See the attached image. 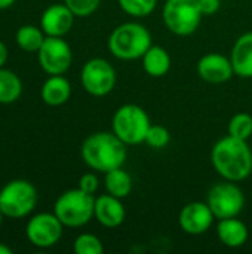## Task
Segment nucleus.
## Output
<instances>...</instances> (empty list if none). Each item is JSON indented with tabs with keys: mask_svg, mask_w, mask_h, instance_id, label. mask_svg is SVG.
<instances>
[{
	"mask_svg": "<svg viewBox=\"0 0 252 254\" xmlns=\"http://www.w3.org/2000/svg\"><path fill=\"white\" fill-rule=\"evenodd\" d=\"M7 55H9L7 48H6V45L0 40V68L6 64V61H7Z\"/></svg>",
	"mask_w": 252,
	"mask_h": 254,
	"instance_id": "nucleus-30",
	"label": "nucleus"
},
{
	"mask_svg": "<svg viewBox=\"0 0 252 254\" xmlns=\"http://www.w3.org/2000/svg\"><path fill=\"white\" fill-rule=\"evenodd\" d=\"M143 68L151 77H162L171 68V55L162 46H150L143 55Z\"/></svg>",
	"mask_w": 252,
	"mask_h": 254,
	"instance_id": "nucleus-19",
	"label": "nucleus"
},
{
	"mask_svg": "<svg viewBox=\"0 0 252 254\" xmlns=\"http://www.w3.org/2000/svg\"><path fill=\"white\" fill-rule=\"evenodd\" d=\"M105 190L116 198H126L132 192V177L122 167L105 173L104 177Z\"/></svg>",
	"mask_w": 252,
	"mask_h": 254,
	"instance_id": "nucleus-20",
	"label": "nucleus"
},
{
	"mask_svg": "<svg viewBox=\"0 0 252 254\" xmlns=\"http://www.w3.org/2000/svg\"><path fill=\"white\" fill-rule=\"evenodd\" d=\"M211 162L224 180L238 183L252 173V150L245 140L226 135L214 144Z\"/></svg>",
	"mask_w": 252,
	"mask_h": 254,
	"instance_id": "nucleus-1",
	"label": "nucleus"
},
{
	"mask_svg": "<svg viewBox=\"0 0 252 254\" xmlns=\"http://www.w3.org/2000/svg\"><path fill=\"white\" fill-rule=\"evenodd\" d=\"M122 10L135 18L149 16L157 4V0H117Z\"/></svg>",
	"mask_w": 252,
	"mask_h": 254,
	"instance_id": "nucleus-24",
	"label": "nucleus"
},
{
	"mask_svg": "<svg viewBox=\"0 0 252 254\" xmlns=\"http://www.w3.org/2000/svg\"><path fill=\"white\" fill-rule=\"evenodd\" d=\"M171 141V134L163 125H150L144 143L151 149H163Z\"/></svg>",
	"mask_w": 252,
	"mask_h": 254,
	"instance_id": "nucleus-26",
	"label": "nucleus"
},
{
	"mask_svg": "<svg viewBox=\"0 0 252 254\" xmlns=\"http://www.w3.org/2000/svg\"><path fill=\"white\" fill-rule=\"evenodd\" d=\"M94 217L104 228H117L125 222L126 210L120 198H116L110 193L95 198V211Z\"/></svg>",
	"mask_w": 252,
	"mask_h": 254,
	"instance_id": "nucleus-15",
	"label": "nucleus"
},
{
	"mask_svg": "<svg viewBox=\"0 0 252 254\" xmlns=\"http://www.w3.org/2000/svg\"><path fill=\"white\" fill-rule=\"evenodd\" d=\"M95 211L94 195L77 189H70L58 196L53 205L55 216L67 228H80L91 222Z\"/></svg>",
	"mask_w": 252,
	"mask_h": 254,
	"instance_id": "nucleus-4",
	"label": "nucleus"
},
{
	"mask_svg": "<svg viewBox=\"0 0 252 254\" xmlns=\"http://www.w3.org/2000/svg\"><path fill=\"white\" fill-rule=\"evenodd\" d=\"M151 46V34L140 22H123L117 25L108 37V49L113 57L132 61L143 58Z\"/></svg>",
	"mask_w": 252,
	"mask_h": 254,
	"instance_id": "nucleus-3",
	"label": "nucleus"
},
{
	"mask_svg": "<svg viewBox=\"0 0 252 254\" xmlns=\"http://www.w3.org/2000/svg\"><path fill=\"white\" fill-rule=\"evenodd\" d=\"M74 13L68 9L65 3L50 4L45 9L40 18V28L46 36L64 37L74 24Z\"/></svg>",
	"mask_w": 252,
	"mask_h": 254,
	"instance_id": "nucleus-14",
	"label": "nucleus"
},
{
	"mask_svg": "<svg viewBox=\"0 0 252 254\" xmlns=\"http://www.w3.org/2000/svg\"><path fill=\"white\" fill-rule=\"evenodd\" d=\"M64 3L76 16L83 18L92 15L98 9L101 0H64Z\"/></svg>",
	"mask_w": 252,
	"mask_h": 254,
	"instance_id": "nucleus-27",
	"label": "nucleus"
},
{
	"mask_svg": "<svg viewBox=\"0 0 252 254\" xmlns=\"http://www.w3.org/2000/svg\"><path fill=\"white\" fill-rule=\"evenodd\" d=\"M214 213L206 202L193 201L186 204L178 216L180 228L187 235H202L205 234L214 223Z\"/></svg>",
	"mask_w": 252,
	"mask_h": 254,
	"instance_id": "nucleus-12",
	"label": "nucleus"
},
{
	"mask_svg": "<svg viewBox=\"0 0 252 254\" xmlns=\"http://www.w3.org/2000/svg\"><path fill=\"white\" fill-rule=\"evenodd\" d=\"M151 122L147 112L137 104L120 106L114 112L111 119L113 132L126 146H135L144 143Z\"/></svg>",
	"mask_w": 252,
	"mask_h": 254,
	"instance_id": "nucleus-5",
	"label": "nucleus"
},
{
	"mask_svg": "<svg viewBox=\"0 0 252 254\" xmlns=\"http://www.w3.org/2000/svg\"><path fill=\"white\" fill-rule=\"evenodd\" d=\"M229 135L248 141L252 135V116L250 113H236L229 122Z\"/></svg>",
	"mask_w": 252,
	"mask_h": 254,
	"instance_id": "nucleus-23",
	"label": "nucleus"
},
{
	"mask_svg": "<svg viewBox=\"0 0 252 254\" xmlns=\"http://www.w3.org/2000/svg\"><path fill=\"white\" fill-rule=\"evenodd\" d=\"M37 204V190L28 180H12L0 190V211L9 219L28 216Z\"/></svg>",
	"mask_w": 252,
	"mask_h": 254,
	"instance_id": "nucleus-7",
	"label": "nucleus"
},
{
	"mask_svg": "<svg viewBox=\"0 0 252 254\" xmlns=\"http://www.w3.org/2000/svg\"><path fill=\"white\" fill-rule=\"evenodd\" d=\"M198 74L208 83H224L235 74L230 58L218 52H209L198 61Z\"/></svg>",
	"mask_w": 252,
	"mask_h": 254,
	"instance_id": "nucleus-13",
	"label": "nucleus"
},
{
	"mask_svg": "<svg viewBox=\"0 0 252 254\" xmlns=\"http://www.w3.org/2000/svg\"><path fill=\"white\" fill-rule=\"evenodd\" d=\"M80 155L91 170L105 174L123 167L126 161V144L113 131H98L85 138Z\"/></svg>",
	"mask_w": 252,
	"mask_h": 254,
	"instance_id": "nucleus-2",
	"label": "nucleus"
},
{
	"mask_svg": "<svg viewBox=\"0 0 252 254\" xmlns=\"http://www.w3.org/2000/svg\"><path fill=\"white\" fill-rule=\"evenodd\" d=\"M1 220H3V213L0 211V226H1Z\"/></svg>",
	"mask_w": 252,
	"mask_h": 254,
	"instance_id": "nucleus-33",
	"label": "nucleus"
},
{
	"mask_svg": "<svg viewBox=\"0 0 252 254\" xmlns=\"http://www.w3.org/2000/svg\"><path fill=\"white\" fill-rule=\"evenodd\" d=\"M217 235L220 241L229 249H239L248 241L250 232L247 225L238 217L221 219L217 225Z\"/></svg>",
	"mask_w": 252,
	"mask_h": 254,
	"instance_id": "nucleus-17",
	"label": "nucleus"
},
{
	"mask_svg": "<svg viewBox=\"0 0 252 254\" xmlns=\"http://www.w3.org/2000/svg\"><path fill=\"white\" fill-rule=\"evenodd\" d=\"M42 100L45 104L58 107L65 104L71 95V85L62 74H55L46 79L42 86Z\"/></svg>",
	"mask_w": 252,
	"mask_h": 254,
	"instance_id": "nucleus-18",
	"label": "nucleus"
},
{
	"mask_svg": "<svg viewBox=\"0 0 252 254\" xmlns=\"http://www.w3.org/2000/svg\"><path fill=\"white\" fill-rule=\"evenodd\" d=\"M15 1H16V0H0V10L10 7Z\"/></svg>",
	"mask_w": 252,
	"mask_h": 254,
	"instance_id": "nucleus-31",
	"label": "nucleus"
},
{
	"mask_svg": "<svg viewBox=\"0 0 252 254\" xmlns=\"http://www.w3.org/2000/svg\"><path fill=\"white\" fill-rule=\"evenodd\" d=\"M199 7L203 13V16H209L214 15L215 12H218L220 9V0H198Z\"/></svg>",
	"mask_w": 252,
	"mask_h": 254,
	"instance_id": "nucleus-29",
	"label": "nucleus"
},
{
	"mask_svg": "<svg viewBox=\"0 0 252 254\" xmlns=\"http://www.w3.org/2000/svg\"><path fill=\"white\" fill-rule=\"evenodd\" d=\"M46 34L36 25H22L15 34L16 45L25 52H37L45 40Z\"/></svg>",
	"mask_w": 252,
	"mask_h": 254,
	"instance_id": "nucleus-22",
	"label": "nucleus"
},
{
	"mask_svg": "<svg viewBox=\"0 0 252 254\" xmlns=\"http://www.w3.org/2000/svg\"><path fill=\"white\" fill-rule=\"evenodd\" d=\"M80 82L88 94L104 97L116 86V70L107 60L92 58L82 67Z\"/></svg>",
	"mask_w": 252,
	"mask_h": 254,
	"instance_id": "nucleus-9",
	"label": "nucleus"
},
{
	"mask_svg": "<svg viewBox=\"0 0 252 254\" xmlns=\"http://www.w3.org/2000/svg\"><path fill=\"white\" fill-rule=\"evenodd\" d=\"M98 186H100V180H98L97 174H94V173H86L79 180V188L91 195H95V192L98 190Z\"/></svg>",
	"mask_w": 252,
	"mask_h": 254,
	"instance_id": "nucleus-28",
	"label": "nucleus"
},
{
	"mask_svg": "<svg viewBox=\"0 0 252 254\" xmlns=\"http://www.w3.org/2000/svg\"><path fill=\"white\" fill-rule=\"evenodd\" d=\"M62 228L64 225L55 216V213H40L28 220L25 226V235L34 247L50 249L61 240Z\"/></svg>",
	"mask_w": 252,
	"mask_h": 254,
	"instance_id": "nucleus-11",
	"label": "nucleus"
},
{
	"mask_svg": "<svg viewBox=\"0 0 252 254\" xmlns=\"http://www.w3.org/2000/svg\"><path fill=\"white\" fill-rule=\"evenodd\" d=\"M39 64L49 76L64 74L73 61V52L70 45L62 37L46 36L40 49L37 51Z\"/></svg>",
	"mask_w": 252,
	"mask_h": 254,
	"instance_id": "nucleus-10",
	"label": "nucleus"
},
{
	"mask_svg": "<svg viewBox=\"0 0 252 254\" xmlns=\"http://www.w3.org/2000/svg\"><path fill=\"white\" fill-rule=\"evenodd\" d=\"M230 61L235 74L244 79L252 77V31L242 34L233 45Z\"/></svg>",
	"mask_w": 252,
	"mask_h": 254,
	"instance_id": "nucleus-16",
	"label": "nucleus"
},
{
	"mask_svg": "<svg viewBox=\"0 0 252 254\" xmlns=\"http://www.w3.org/2000/svg\"><path fill=\"white\" fill-rule=\"evenodd\" d=\"M22 94V82L19 76L10 70L0 68V104H12Z\"/></svg>",
	"mask_w": 252,
	"mask_h": 254,
	"instance_id": "nucleus-21",
	"label": "nucleus"
},
{
	"mask_svg": "<svg viewBox=\"0 0 252 254\" xmlns=\"http://www.w3.org/2000/svg\"><path fill=\"white\" fill-rule=\"evenodd\" d=\"M73 250L76 254H102L104 246L98 237L92 234H82L74 240Z\"/></svg>",
	"mask_w": 252,
	"mask_h": 254,
	"instance_id": "nucleus-25",
	"label": "nucleus"
},
{
	"mask_svg": "<svg viewBox=\"0 0 252 254\" xmlns=\"http://www.w3.org/2000/svg\"><path fill=\"white\" fill-rule=\"evenodd\" d=\"M203 18L198 0H166L162 9L165 27L177 36L193 34Z\"/></svg>",
	"mask_w": 252,
	"mask_h": 254,
	"instance_id": "nucleus-6",
	"label": "nucleus"
},
{
	"mask_svg": "<svg viewBox=\"0 0 252 254\" xmlns=\"http://www.w3.org/2000/svg\"><path fill=\"white\" fill-rule=\"evenodd\" d=\"M206 204L212 210L215 219L238 217L245 207V195L236 182H223L214 185L206 198Z\"/></svg>",
	"mask_w": 252,
	"mask_h": 254,
	"instance_id": "nucleus-8",
	"label": "nucleus"
},
{
	"mask_svg": "<svg viewBox=\"0 0 252 254\" xmlns=\"http://www.w3.org/2000/svg\"><path fill=\"white\" fill-rule=\"evenodd\" d=\"M12 249H9L7 246H4V244H1L0 243V254H12Z\"/></svg>",
	"mask_w": 252,
	"mask_h": 254,
	"instance_id": "nucleus-32",
	"label": "nucleus"
}]
</instances>
